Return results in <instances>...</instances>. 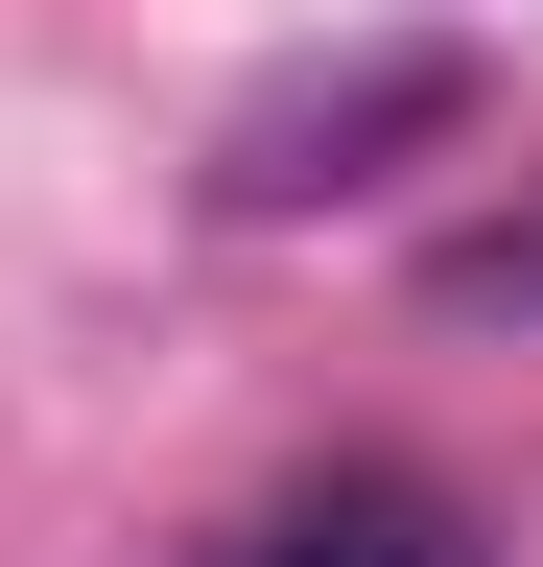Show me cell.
I'll return each mask as SVG.
<instances>
[{"instance_id": "cell-2", "label": "cell", "mask_w": 543, "mask_h": 567, "mask_svg": "<svg viewBox=\"0 0 543 567\" xmlns=\"http://www.w3.org/2000/svg\"><path fill=\"white\" fill-rule=\"evenodd\" d=\"M237 567H497V520L449 473H307V496H260Z\"/></svg>"}, {"instance_id": "cell-1", "label": "cell", "mask_w": 543, "mask_h": 567, "mask_svg": "<svg viewBox=\"0 0 543 567\" xmlns=\"http://www.w3.org/2000/svg\"><path fill=\"white\" fill-rule=\"evenodd\" d=\"M472 118V48L449 24H401V48H355V71H284V95H237V142H213V213H331V189H378L401 142H449Z\"/></svg>"}]
</instances>
